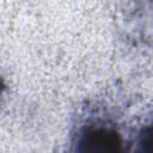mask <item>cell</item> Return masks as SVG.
<instances>
[{"label":"cell","instance_id":"1","mask_svg":"<svg viewBox=\"0 0 153 153\" xmlns=\"http://www.w3.org/2000/svg\"><path fill=\"white\" fill-rule=\"evenodd\" d=\"M142 143H153V127L147 129V131L142 135Z\"/></svg>","mask_w":153,"mask_h":153}]
</instances>
